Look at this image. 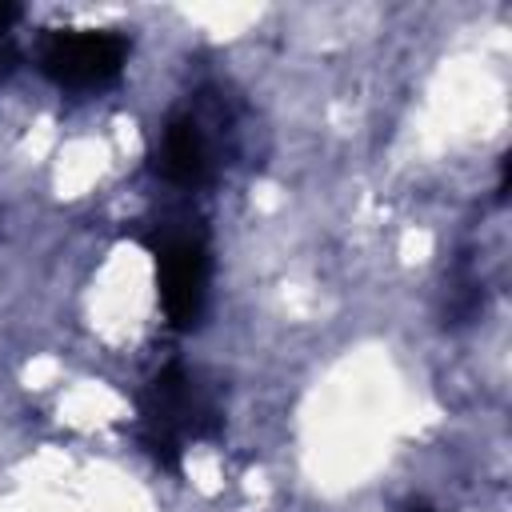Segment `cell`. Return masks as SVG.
I'll return each mask as SVG.
<instances>
[{"instance_id":"obj_1","label":"cell","mask_w":512,"mask_h":512,"mask_svg":"<svg viewBox=\"0 0 512 512\" xmlns=\"http://www.w3.org/2000/svg\"><path fill=\"white\" fill-rule=\"evenodd\" d=\"M140 416L148 424L144 444L168 468L180 464V444L188 436H208L216 428L212 404L200 396L196 380L180 364H168L164 372H156L148 380V388L140 396Z\"/></svg>"},{"instance_id":"obj_2","label":"cell","mask_w":512,"mask_h":512,"mask_svg":"<svg viewBox=\"0 0 512 512\" xmlns=\"http://www.w3.org/2000/svg\"><path fill=\"white\" fill-rule=\"evenodd\" d=\"M124 60H128V40L120 32H96V28L56 32L40 52L44 76L72 92L112 84L124 72Z\"/></svg>"},{"instance_id":"obj_3","label":"cell","mask_w":512,"mask_h":512,"mask_svg":"<svg viewBox=\"0 0 512 512\" xmlns=\"http://www.w3.org/2000/svg\"><path fill=\"white\" fill-rule=\"evenodd\" d=\"M160 304L172 328H192L208 300V248L200 236H168L156 244Z\"/></svg>"},{"instance_id":"obj_4","label":"cell","mask_w":512,"mask_h":512,"mask_svg":"<svg viewBox=\"0 0 512 512\" xmlns=\"http://www.w3.org/2000/svg\"><path fill=\"white\" fill-rule=\"evenodd\" d=\"M156 168L164 172V180L180 184V188H200L212 176V152L204 140V128L192 116H172L164 128V144H160V160Z\"/></svg>"},{"instance_id":"obj_5","label":"cell","mask_w":512,"mask_h":512,"mask_svg":"<svg viewBox=\"0 0 512 512\" xmlns=\"http://www.w3.org/2000/svg\"><path fill=\"white\" fill-rule=\"evenodd\" d=\"M16 20H20V8L16 4H0V32H8Z\"/></svg>"},{"instance_id":"obj_6","label":"cell","mask_w":512,"mask_h":512,"mask_svg":"<svg viewBox=\"0 0 512 512\" xmlns=\"http://www.w3.org/2000/svg\"><path fill=\"white\" fill-rule=\"evenodd\" d=\"M400 512H436V508H432V504H424V500H412V504H404Z\"/></svg>"},{"instance_id":"obj_7","label":"cell","mask_w":512,"mask_h":512,"mask_svg":"<svg viewBox=\"0 0 512 512\" xmlns=\"http://www.w3.org/2000/svg\"><path fill=\"white\" fill-rule=\"evenodd\" d=\"M0 72H4V52H0Z\"/></svg>"}]
</instances>
